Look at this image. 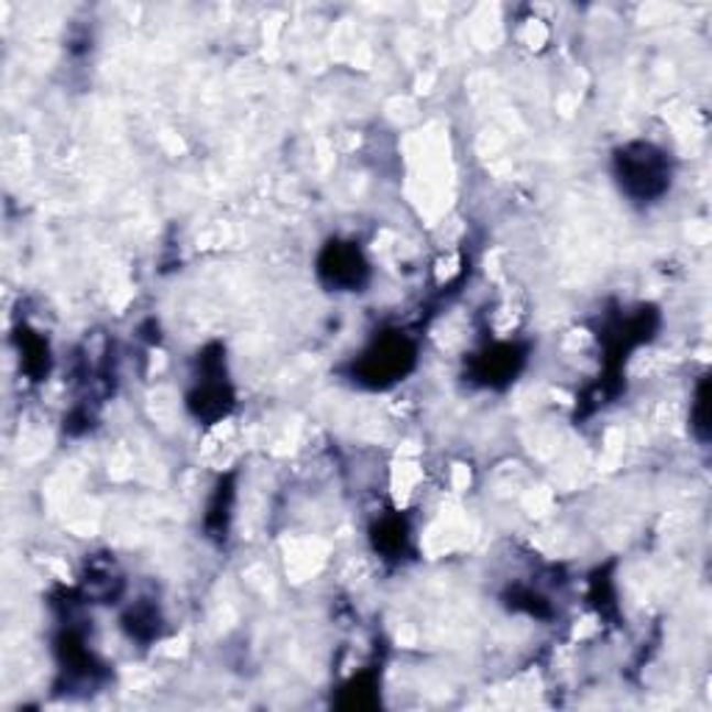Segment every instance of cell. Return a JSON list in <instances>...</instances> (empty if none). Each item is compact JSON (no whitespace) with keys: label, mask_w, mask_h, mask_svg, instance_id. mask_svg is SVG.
<instances>
[{"label":"cell","mask_w":712,"mask_h":712,"mask_svg":"<svg viewBox=\"0 0 712 712\" xmlns=\"http://www.w3.org/2000/svg\"><path fill=\"white\" fill-rule=\"evenodd\" d=\"M668 165L657 147L651 145H629L618 156V178L621 187L632 198H657L668 187Z\"/></svg>","instance_id":"1"},{"label":"cell","mask_w":712,"mask_h":712,"mask_svg":"<svg viewBox=\"0 0 712 712\" xmlns=\"http://www.w3.org/2000/svg\"><path fill=\"white\" fill-rule=\"evenodd\" d=\"M320 273H324V278L331 284V287L353 289L362 284L368 267L365 262H362L357 248L335 242V245L324 253V260H320Z\"/></svg>","instance_id":"2"},{"label":"cell","mask_w":712,"mask_h":712,"mask_svg":"<svg viewBox=\"0 0 712 712\" xmlns=\"http://www.w3.org/2000/svg\"><path fill=\"white\" fill-rule=\"evenodd\" d=\"M413 362V351L404 340H384L376 351H371V357L365 360L368 376L384 382V379H395L409 368Z\"/></svg>","instance_id":"3"},{"label":"cell","mask_w":712,"mask_h":712,"mask_svg":"<svg viewBox=\"0 0 712 712\" xmlns=\"http://www.w3.org/2000/svg\"><path fill=\"white\" fill-rule=\"evenodd\" d=\"M695 429H699V437L704 440L706 437V382H701L699 395H695Z\"/></svg>","instance_id":"4"}]
</instances>
